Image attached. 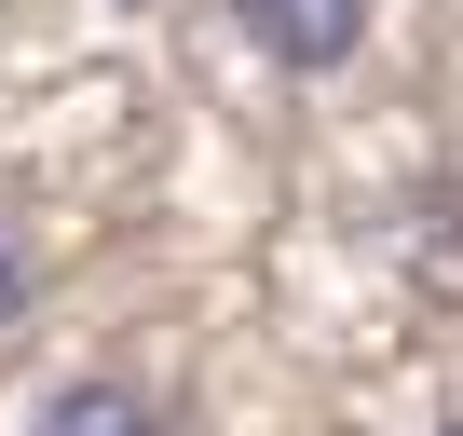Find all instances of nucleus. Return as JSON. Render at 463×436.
<instances>
[{
	"instance_id": "f257e3e1",
	"label": "nucleus",
	"mask_w": 463,
	"mask_h": 436,
	"mask_svg": "<svg viewBox=\"0 0 463 436\" xmlns=\"http://www.w3.org/2000/svg\"><path fill=\"white\" fill-rule=\"evenodd\" d=\"M232 28H246L273 69H300V82H327L354 42H368V0H232Z\"/></svg>"
},
{
	"instance_id": "f03ea898",
	"label": "nucleus",
	"mask_w": 463,
	"mask_h": 436,
	"mask_svg": "<svg viewBox=\"0 0 463 436\" xmlns=\"http://www.w3.org/2000/svg\"><path fill=\"white\" fill-rule=\"evenodd\" d=\"M28 436H177V422H164L137 382L82 368V382H55V395H42V422H28Z\"/></svg>"
},
{
	"instance_id": "7ed1b4c3",
	"label": "nucleus",
	"mask_w": 463,
	"mask_h": 436,
	"mask_svg": "<svg viewBox=\"0 0 463 436\" xmlns=\"http://www.w3.org/2000/svg\"><path fill=\"white\" fill-rule=\"evenodd\" d=\"M436 436H463V422H436Z\"/></svg>"
}]
</instances>
